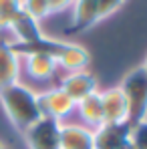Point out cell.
I'll use <instances>...</instances> for the list:
<instances>
[{
  "label": "cell",
  "instance_id": "obj_11",
  "mask_svg": "<svg viewBox=\"0 0 147 149\" xmlns=\"http://www.w3.org/2000/svg\"><path fill=\"white\" fill-rule=\"evenodd\" d=\"M61 149H93V129L83 125H61Z\"/></svg>",
  "mask_w": 147,
  "mask_h": 149
},
{
  "label": "cell",
  "instance_id": "obj_9",
  "mask_svg": "<svg viewBox=\"0 0 147 149\" xmlns=\"http://www.w3.org/2000/svg\"><path fill=\"white\" fill-rule=\"evenodd\" d=\"M101 20L99 16V0H75L73 2V20L67 28L69 34L89 30Z\"/></svg>",
  "mask_w": 147,
  "mask_h": 149
},
{
  "label": "cell",
  "instance_id": "obj_12",
  "mask_svg": "<svg viewBox=\"0 0 147 149\" xmlns=\"http://www.w3.org/2000/svg\"><path fill=\"white\" fill-rule=\"evenodd\" d=\"M56 65L63 67V69H67L69 73L85 71L87 65H89V52H87L85 47H81L77 42H67L63 52L56 58Z\"/></svg>",
  "mask_w": 147,
  "mask_h": 149
},
{
  "label": "cell",
  "instance_id": "obj_13",
  "mask_svg": "<svg viewBox=\"0 0 147 149\" xmlns=\"http://www.w3.org/2000/svg\"><path fill=\"white\" fill-rule=\"evenodd\" d=\"M77 111L81 113L83 121L89 125V129H97L103 125V101H101V91L85 97L77 103Z\"/></svg>",
  "mask_w": 147,
  "mask_h": 149
},
{
  "label": "cell",
  "instance_id": "obj_19",
  "mask_svg": "<svg viewBox=\"0 0 147 149\" xmlns=\"http://www.w3.org/2000/svg\"><path fill=\"white\" fill-rule=\"evenodd\" d=\"M50 2V14L52 12H63V10H67L69 6H73L75 0H49Z\"/></svg>",
  "mask_w": 147,
  "mask_h": 149
},
{
  "label": "cell",
  "instance_id": "obj_3",
  "mask_svg": "<svg viewBox=\"0 0 147 149\" xmlns=\"http://www.w3.org/2000/svg\"><path fill=\"white\" fill-rule=\"evenodd\" d=\"M61 121L42 115L22 133L28 149H61Z\"/></svg>",
  "mask_w": 147,
  "mask_h": 149
},
{
  "label": "cell",
  "instance_id": "obj_5",
  "mask_svg": "<svg viewBox=\"0 0 147 149\" xmlns=\"http://www.w3.org/2000/svg\"><path fill=\"white\" fill-rule=\"evenodd\" d=\"M38 107H40L45 117H52V119L63 123V119L69 117L77 109V103L61 87H54V89H49V91L38 95Z\"/></svg>",
  "mask_w": 147,
  "mask_h": 149
},
{
  "label": "cell",
  "instance_id": "obj_15",
  "mask_svg": "<svg viewBox=\"0 0 147 149\" xmlns=\"http://www.w3.org/2000/svg\"><path fill=\"white\" fill-rule=\"evenodd\" d=\"M22 10V0H0V30H8Z\"/></svg>",
  "mask_w": 147,
  "mask_h": 149
},
{
  "label": "cell",
  "instance_id": "obj_21",
  "mask_svg": "<svg viewBox=\"0 0 147 149\" xmlns=\"http://www.w3.org/2000/svg\"><path fill=\"white\" fill-rule=\"evenodd\" d=\"M0 149H8V147H4V145H0Z\"/></svg>",
  "mask_w": 147,
  "mask_h": 149
},
{
  "label": "cell",
  "instance_id": "obj_14",
  "mask_svg": "<svg viewBox=\"0 0 147 149\" xmlns=\"http://www.w3.org/2000/svg\"><path fill=\"white\" fill-rule=\"evenodd\" d=\"M24 58H26V73L34 81H50L59 69L56 61L50 56H45V54H30Z\"/></svg>",
  "mask_w": 147,
  "mask_h": 149
},
{
  "label": "cell",
  "instance_id": "obj_16",
  "mask_svg": "<svg viewBox=\"0 0 147 149\" xmlns=\"http://www.w3.org/2000/svg\"><path fill=\"white\" fill-rule=\"evenodd\" d=\"M22 10L40 22L50 14V2L49 0H22Z\"/></svg>",
  "mask_w": 147,
  "mask_h": 149
},
{
  "label": "cell",
  "instance_id": "obj_17",
  "mask_svg": "<svg viewBox=\"0 0 147 149\" xmlns=\"http://www.w3.org/2000/svg\"><path fill=\"white\" fill-rule=\"evenodd\" d=\"M131 145L133 149H147V119L131 125Z\"/></svg>",
  "mask_w": 147,
  "mask_h": 149
},
{
  "label": "cell",
  "instance_id": "obj_1",
  "mask_svg": "<svg viewBox=\"0 0 147 149\" xmlns=\"http://www.w3.org/2000/svg\"><path fill=\"white\" fill-rule=\"evenodd\" d=\"M0 103L10 123L22 133L42 117V111L38 107V95L20 81L0 91Z\"/></svg>",
  "mask_w": 147,
  "mask_h": 149
},
{
  "label": "cell",
  "instance_id": "obj_2",
  "mask_svg": "<svg viewBox=\"0 0 147 149\" xmlns=\"http://www.w3.org/2000/svg\"><path fill=\"white\" fill-rule=\"evenodd\" d=\"M119 89L129 107V123L135 125L147 119V71L137 67L123 77Z\"/></svg>",
  "mask_w": 147,
  "mask_h": 149
},
{
  "label": "cell",
  "instance_id": "obj_6",
  "mask_svg": "<svg viewBox=\"0 0 147 149\" xmlns=\"http://www.w3.org/2000/svg\"><path fill=\"white\" fill-rule=\"evenodd\" d=\"M75 103H79V101H83L85 97H89V95H93V93H97L99 89V83H97V77L93 73H89L87 69L85 71H75V73H69L63 81H61V85H59Z\"/></svg>",
  "mask_w": 147,
  "mask_h": 149
},
{
  "label": "cell",
  "instance_id": "obj_7",
  "mask_svg": "<svg viewBox=\"0 0 147 149\" xmlns=\"http://www.w3.org/2000/svg\"><path fill=\"white\" fill-rule=\"evenodd\" d=\"M103 101V125L105 123H129V107L119 87H111L101 93Z\"/></svg>",
  "mask_w": 147,
  "mask_h": 149
},
{
  "label": "cell",
  "instance_id": "obj_18",
  "mask_svg": "<svg viewBox=\"0 0 147 149\" xmlns=\"http://www.w3.org/2000/svg\"><path fill=\"white\" fill-rule=\"evenodd\" d=\"M123 2H125V0H99V16H101V18L111 16Z\"/></svg>",
  "mask_w": 147,
  "mask_h": 149
},
{
  "label": "cell",
  "instance_id": "obj_10",
  "mask_svg": "<svg viewBox=\"0 0 147 149\" xmlns=\"http://www.w3.org/2000/svg\"><path fill=\"white\" fill-rule=\"evenodd\" d=\"M12 34H14V42L18 45H32V42H38L45 34L40 30V24L38 20H34L32 16H28L24 10L18 12V16L12 20V24L8 28Z\"/></svg>",
  "mask_w": 147,
  "mask_h": 149
},
{
  "label": "cell",
  "instance_id": "obj_20",
  "mask_svg": "<svg viewBox=\"0 0 147 149\" xmlns=\"http://www.w3.org/2000/svg\"><path fill=\"white\" fill-rule=\"evenodd\" d=\"M141 67H143V69H145V71H147V58H145V63H143V65H141Z\"/></svg>",
  "mask_w": 147,
  "mask_h": 149
},
{
  "label": "cell",
  "instance_id": "obj_4",
  "mask_svg": "<svg viewBox=\"0 0 147 149\" xmlns=\"http://www.w3.org/2000/svg\"><path fill=\"white\" fill-rule=\"evenodd\" d=\"M93 149H133L131 123H105L93 131Z\"/></svg>",
  "mask_w": 147,
  "mask_h": 149
},
{
  "label": "cell",
  "instance_id": "obj_8",
  "mask_svg": "<svg viewBox=\"0 0 147 149\" xmlns=\"http://www.w3.org/2000/svg\"><path fill=\"white\" fill-rule=\"evenodd\" d=\"M20 77V56L14 52L12 42L0 38V91L18 83Z\"/></svg>",
  "mask_w": 147,
  "mask_h": 149
}]
</instances>
